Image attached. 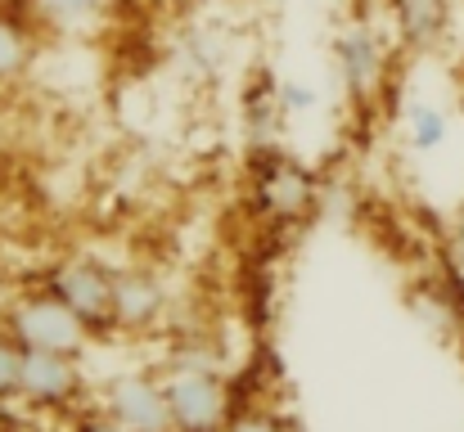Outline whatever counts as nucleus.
Segmentation results:
<instances>
[{"mask_svg":"<svg viewBox=\"0 0 464 432\" xmlns=\"http://www.w3.org/2000/svg\"><path fill=\"white\" fill-rule=\"evenodd\" d=\"M226 432H289V419H280L271 406H239L230 410Z\"/></svg>","mask_w":464,"mask_h":432,"instance_id":"obj_14","label":"nucleus"},{"mask_svg":"<svg viewBox=\"0 0 464 432\" xmlns=\"http://www.w3.org/2000/svg\"><path fill=\"white\" fill-rule=\"evenodd\" d=\"M257 207L271 221H303L315 207V176L298 158L266 149V158L257 167Z\"/></svg>","mask_w":464,"mask_h":432,"instance_id":"obj_8","label":"nucleus"},{"mask_svg":"<svg viewBox=\"0 0 464 432\" xmlns=\"http://www.w3.org/2000/svg\"><path fill=\"white\" fill-rule=\"evenodd\" d=\"M451 140V113L433 100H415L406 109V144L415 153H438Z\"/></svg>","mask_w":464,"mask_h":432,"instance_id":"obj_11","label":"nucleus"},{"mask_svg":"<svg viewBox=\"0 0 464 432\" xmlns=\"http://www.w3.org/2000/svg\"><path fill=\"white\" fill-rule=\"evenodd\" d=\"M36 63V41L27 32V23L18 14H5L0 9V86H14L32 72Z\"/></svg>","mask_w":464,"mask_h":432,"instance_id":"obj_10","label":"nucleus"},{"mask_svg":"<svg viewBox=\"0 0 464 432\" xmlns=\"http://www.w3.org/2000/svg\"><path fill=\"white\" fill-rule=\"evenodd\" d=\"M171 306H176V297H171L158 266H150V262L113 266V302H109L113 333H127V338L162 333L171 324Z\"/></svg>","mask_w":464,"mask_h":432,"instance_id":"obj_4","label":"nucleus"},{"mask_svg":"<svg viewBox=\"0 0 464 432\" xmlns=\"http://www.w3.org/2000/svg\"><path fill=\"white\" fill-rule=\"evenodd\" d=\"M460 118H464V95H460Z\"/></svg>","mask_w":464,"mask_h":432,"instance_id":"obj_19","label":"nucleus"},{"mask_svg":"<svg viewBox=\"0 0 464 432\" xmlns=\"http://www.w3.org/2000/svg\"><path fill=\"white\" fill-rule=\"evenodd\" d=\"M95 406L127 432H171L162 370H118L113 379L100 383Z\"/></svg>","mask_w":464,"mask_h":432,"instance_id":"obj_6","label":"nucleus"},{"mask_svg":"<svg viewBox=\"0 0 464 432\" xmlns=\"http://www.w3.org/2000/svg\"><path fill=\"white\" fill-rule=\"evenodd\" d=\"M18 383H23V347L0 329V410L18 406Z\"/></svg>","mask_w":464,"mask_h":432,"instance_id":"obj_13","label":"nucleus"},{"mask_svg":"<svg viewBox=\"0 0 464 432\" xmlns=\"http://www.w3.org/2000/svg\"><path fill=\"white\" fill-rule=\"evenodd\" d=\"M447 253H451V266L464 275V207L460 216H456V226H451V239H447Z\"/></svg>","mask_w":464,"mask_h":432,"instance_id":"obj_17","label":"nucleus"},{"mask_svg":"<svg viewBox=\"0 0 464 432\" xmlns=\"http://www.w3.org/2000/svg\"><path fill=\"white\" fill-rule=\"evenodd\" d=\"M18 406L36 419H77L86 410V365H82V356L23 351Z\"/></svg>","mask_w":464,"mask_h":432,"instance_id":"obj_2","label":"nucleus"},{"mask_svg":"<svg viewBox=\"0 0 464 432\" xmlns=\"http://www.w3.org/2000/svg\"><path fill=\"white\" fill-rule=\"evenodd\" d=\"M41 288L54 293L77 320L91 324L95 338L113 333L109 329V302H113V266L95 253H63L45 266Z\"/></svg>","mask_w":464,"mask_h":432,"instance_id":"obj_3","label":"nucleus"},{"mask_svg":"<svg viewBox=\"0 0 464 432\" xmlns=\"http://www.w3.org/2000/svg\"><path fill=\"white\" fill-rule=\"evenodd\" d=\"M334 68L352 104H374L388 82V41L374 23L352 18L334 36Z\"/></svg>","mask_w":464,"mask_h":432,"instance_id":"obj_7","label":"nucleus"},{"mask_svg":"<svg viewBox=\"0 0 464 432\" xmlns=\"http://www.w3.org/2000/svg\"><path fill=\"white\" fill-rule=\"evenodd\" d=\"M0 329L23 347V351H59V356H86L91 347V324L77 320L54 293L45 288H18L0 306Z\"/></svg>","mask_w":464,"mask_h":432,"instance_id":"obj_1","label":"nucleus"},{"mask_svg":"<svg viewBox=\"0 0 464 432\" xmlns=\"http://www.w3.org/2000/svg\"><path fill=\"white\" fill-rule=\"evenodd\" d=\"M451 27V0H397V32L411 50H433Z\"/></svg>","mask_w":464,"mask_h":432,"instance_id":"obj_9","label":"nucleus"},{"mask_svg":"<svg viewBox=\"0 0 464 432\" xmlns=\"http://www.w3.org/2000/svg\"><path fill=\"white\" fill-rule=\"evenodd\" d=\"M289 432H303V428H298V424H289Z\"/></svg>","mask_w":464,"mask_h":432,"instance_id":"obj_18","label":"nucleus"},{"mask_svg":"<svg viewBox=\"0 0 464 432\" xmlns=\"http://www.w3.org/2000/svg\"><path fill=\"white\" fill-rule=\"evenodd\" d=\"M171 432H226L235 397L226 383V370H176L162 365Z\"/></svg>","mask_w":464,"mask_h":432,"instance_id":"obj_5","label":"nucleus"},{"mask_svg":"<svg viewBox=\"0 0 464 432\" xmlns=\"http://www.w3.org/2000/svg\"><path fill=\"white\" fill-rule=\"evenodd\" d=\"M68 432H127L122 424H113L100 406H86L77 419H68Z\"/></svg>","mask_w":464,"mask_h":432,"instance_id":"obj_16","label":"nucleus"},{"mask_svg":"<svg viewBox=\"0 0 464 432\" xmlns=\"http://www.w3.org/2000/svg\"><path fill=\"white\" fill-rule=\"evenodd\" d=\"M27 5L54 32H91L109 9V0H27Z\"/></svg>","mask_w":464,"mask_h":432,"instance_id":"obj_12","label":"nucleus"},{"mask_svg":"<svg viewBox=\"0 0 464 432\" xmlns=\"http://www.w3.org/2000/svg\"><path fill=\"white\" fill-rule=\"evenodd\" d=\"M276 95H280L285 118H307V113H315V104H320V95L311 91L307 82H280Z\"/></svg>","mask_w":464,"mask_h":432,"instance_id":"obj_15","label":"nucleus"}]
</instances>
